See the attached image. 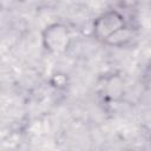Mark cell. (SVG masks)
Masks as SVG:
<instances>
[{
    "label": "cell",
    "mask_w": 151,
    "mask_h": 151,
    "mask_svg": "<svg viewBox=\"0 0 151 151\" xmlns=\"http://www.w3.org/2000/svg\"><path fill=\"white\" fill-rule=\"evenodd\" d=\"M71 44V33L63 24H51L42 32L44 48L51 53H64Z\"/></svg>",
    "instance_id": "2"
},
{
    "label": "cell",
    "mask_w": 151,
    "mask_h": 151,
    "mask_svg": "<svg viewBox=\"0 0 151 151\" xmlns=\"http://www.w3.org/2000/svg\"><path fill=\"white\" fill-rule=\"evenodd\" d=\"M126 29L124 17L116 12L110 11L101 14L93 25V32L97 39L109 42L112 38H116L117 34L124 32Z\"/></svg>",
    "instance_id": "1"
}]
</instances>
